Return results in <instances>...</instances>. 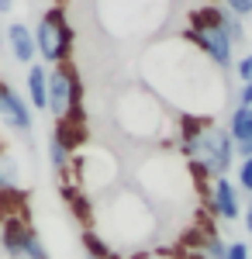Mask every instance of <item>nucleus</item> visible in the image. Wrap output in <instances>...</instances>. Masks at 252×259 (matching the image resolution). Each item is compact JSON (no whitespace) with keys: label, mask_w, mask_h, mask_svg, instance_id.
<instances>
[{"label":"nucleus","mask_w":252,"mask_h":259,"mask_svg":"<svg viewBox=\"0 0 252 259\" xmlns=\"http://www.w3.org/2000/svg\"><path fill=\"white\" fill-rule=\"evenodd\" d=\"M235 187L252 197V156L238 159V166H235Z\"/></svg>","instance_id":"nucleus-15"},{"label":"nucleus","mask_w":252,"mask_h":259,"mask_svg":"<svg viewBox=\"0 0 252 259\" xmlns=\"http://www.w3.org/2000/svg\"><path fill=\"white\" fill-rule=\"evenodd\" d=\"M207 207L218 221H238L242 218V194L235 187V180L214 177L207 180Z\"/></svg>","instance_id":"nucleus-9"},{"label":"nucleus","mask_w":252,"mask_h":259,"mask_svg":"<svg viewBox=\"0 0 252 259\" xmlns=\"http://www.w3.org/2000/svg\"><path fill=\"white\" fill-rule=\"evenodd\" d=\"M242 225H245V232L252 235V197L242 204Z\"/></svg>","instance_id":"nucleus-21"},{"label":"nucleus","mask_w":252,"mask_h":259,"mask_svg":"<svg viewBox=\"0 0 252 259\" xmlns=\"http://www.w3.org/2000/svg\"><path fill=\"white\" fill-rule=\"evenodd\" d=\"M31 31H35V49H38L41 62H49V66L69 62L73 45H76V31H73V24L66 21V11H59V7L45 11Z\"/></svg>","instance_id":"nucleus-4"},{"label":"nucleus","mask_w":252,"mask_h":259,"mask_svg":"<svg viewBox=\"0 0 252 259\" xmlns=\"http://www.w3.org/2000/svg\"><path fill=\"white\" fill-rule=\"evenodd\" d=\"M0 121L7 124V128H14V132H31V104L21 97L14 87H7V83H0Z\"/></svg>","instance_id":"nucleus-10"},{"label":"nucleus","mask_w":252,"mask_h":259,"mask_svg":"<svg viewBox=\"0 0 252 259\" xmlns=\"http://www.w3.org/2000/svg\"><path fill=\"white\" fill-rule=\"evenodd\" d=\"M117 124L132 139H155L162 132V104L152 94L132 87L128 94L117 97Z\"/></svg>","instance_id":"nucleus-3"},{"label":"nucleus","mask_w":252,"mask_h":259,"mask_svg":"<svg viewBox=\"0 0 252 259\" xmlns=\"http://www.w3.org/2000/svg\"><path fill=\"white\" fill-rule=\"evenodd\" d=\"M190 21H200V24H214V28H221L235 45H242V41H245V24H242V18H235L225 4H207V7H200V11H190Z\"/></svg>","instance_id":"nucleus-11"},{"label":"nucleus","mask_w":252,"mask_h":259,"mask_svg":"<svg viewBox=\"0 0 252 259\" xmlns=\"http://www.w3.org/2000/svg\"><path fill=\"white\" fill-rule=\"evenodd\" d=\"M7 49H11V56H14L21 66H31V62L38 59V49H35V31H31L24 21H14V24L7 28Z\"/></svg>","instance_id":"nucleus-12"},{"label":"nucleus","mask_w":252,"mask_h":259,"mask_svg":"<svg viewBox=\"0 0 252 259\" xmlns=\"http://www.w3.org/2000/svg\"><path fill=\"white\" fill-rule=\"evenodd\" d=\"M132 259H187L180 252H142V256H132Z\"/></svg>","instance_id":"nucleus-20"},{"label":"nucleus","mask_w":252,"mask_h":259,"mask_svg":"<svg viewBox=\"0 0 252 259\" xmlns=\"http://www.w3.org/2000/svg\"><path fill=\"white\" fill-rule=\"evenodd\" d=\"M49 114L76 128L83 121V83L69 62H59L49 69Z\"/></svg>","instance_id":"nucleus-5"},{"label":"nucleus","mask_w":252,"mask_h":259,"mask_svg":"<svg viewBox=\"0 0 252 259\" xmlns=\"http://www.w3.org/2000/svg\"><path fill=\"white\" fill-rule=\"evenodd\" d=\"M221 4H225V7L232 11L235 18H242V21L252 14V0H221Z\"/></svg>","instance_id":"nucleus-17"},{"label":"nucleus","mask_w":252,"mask_h":259,"mask_svg":"<svg viewBox=\"0 0 252 259\" xmlns=\"http://www.w3.org/2000/svg\"><path fill=\"white\" fill-rule=\"evenodd\" d=\"M232 69H235V76H238L242 83H252V52H245V56H238Z\"/></svg>","instance_id":"nucleus-16"},{"label":"nucleus","mask_w":252,"mask_h":259,"mask_svg":"<svg viewBox=\"0 0 252 259\" xmlns=\"http://www.w3.org/2000/svg\"><path fill=\"white\" fill-rule=\"evenodd\" d=\"M155 232V211L149 200L124 190L107 204V245L111 249H135Z\"/></svg>","instance_id":"nucleus-2"},{"label":"nucleus","mask_w":252,"mask_h":259,"mask_svg":"<svg viewBox=\"0 0 252 259\" xmlns=\"http://www.w3.org/2000/svg\"><path fill=\"white\" fill-rule=\"evenodd\" d=\"M183 38L194 41L197 52L211 62V66H218L221 73L235 66V41L228 38L221 28H214V24H200V21H190V28L183 31Z\"/></svg>","instance_id":"nucleus-7"},{"label":"nucleus","mask_w":252,"mask_h":259,"mask_svg":"<svg viewBox=\"0 0 252 259\" xmlns=\"http://www.w3.org/2000/svg\"><path fill=\"white\" fill-rule=\"evenodd\" d=\"M228 135L235 142V156H252V107H235L228 114Z\"/></svg>","instance_id":"nucleus-13"},{"label":"nucleus","mask_w":252,"mask_h":259,"mask_svg":"<svg viewBox=\"0 0 252 259\" xmlns=\"http://www.w3.org/2000/svg\"><path fill=\"white\" fill-rule=\"evenodd\" d=\"M225 259H249V245H245V242H228Z\"/></svg>","instance_id":"nucleus-19"},{"label":"nucleus","mask_w":252,"mask_h":259,"mask_svg":"<svg viewBox=\"0 0 252 259\" xmlns=\"http://www.w3.org/2000/svg\"><path fill=\"white\" fill-rule=\"evenodd\" d=\"M73 187L83 190V194H97L104 187H111L117 180V162L114 156H107L104 149H83V152H73Z\"/></svg>","instance_id":"nucleus-6"},{"label":"nucleus","mask_w":252,"mask_h":259,"mask_svg":"<svg viewBox=\"0 0 252 259\" xmlns=\"http://www.w3.org/2000/svg\"><path fill=\"white\" fill-rule=\"evenodd\" d=\"M14 11V0H0V14H11Z\"/></svg>","instance_id":"nucleus-22"},{"label":"nucleus","mask_w":252,"mask_h":259,"mask_svg":"<svg viewBox=\"0 0 252 259\" xmlns=\"http://www.w3.org/2000/svg\"><path fill=\"white\" fill-rule=\"evenodd\" d=\"M28 104L35 111H49V69L38 62L28 66Z\"/></svg>","instance_id":"nucleus-14"},{"label":"nucleus","mask_w":252,"mask_h":259,"mask_svg":"<svg viewBox=\"0 0 252 259\" xmlns=\"http://www.w3.org/2000/svg\"><path fill=\"white\" fill-rule=\"evenodd\" d=\"M235 107H252V83H242L235 94Z\"/></svg>","instance_id":"nucleus-18"},{"label":"nucleus","mask_w":252,"mask_h":259,"mask_svg":"<svg viewBox=\"0 0 252 259\" xmlns=\"http://www.w3.org/2000/svg\"><path fill=\"white\" fill-rule=\"evenodd\" d=\"M0 249L11 259H49L38 232L31 225H24L21 218H7L0 225Z\"/></svg>","instance_id":"nucleus-8"},{"label":"nucleus","mask_w":252,"mask_h":259,"mask_svg":"<svg viewBox=\"0 0 252 259\" xmlns=\"http://www.w3.org/2000/svg\"><path fill=\"white\" fill-rule=\"evenodd\" d=\"M180 124V156L187 159L190 173L197 180H214L232 173L235 166V142L228 128H221L218 121L200 118V114H183L176 121Z\"/></svg>","instance_id":"nucleus-1"}]
</instances>
